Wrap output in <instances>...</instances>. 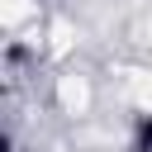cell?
<instances>
[{"label": "cell", "mask_w": 152, "mask_h": 152, "mask_svg": "<svg viewBox=\"0 0 152 152\" xmlns=\"http://www.w3.org/2000/svg\"><path fill=\"white\" fill-rule=\"evenodd\" d=\"M128 152H152V114H133V128H128Z\"/></svg>", "instance_id": "6da1fadb"}]
</instances>
